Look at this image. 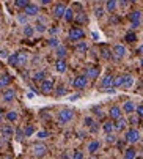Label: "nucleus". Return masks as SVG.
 <instances>
[{"label": "nucleus", "mask_w": 143, "mask_h": 159, "mask_svg": "<svg viewBox=\"0 0 143 159\" xmlns=\"http://www.w3.org/2000/svg\"><path fill=\"white\" fill-rule=\"evenodd\" d=\"M52 90H53V82L52 80H46L44 79L43 82H41V92H43L44 95H49Z\"/></svg>", "instance_id": "1a4fd4ad"}, {"label": "nucleus", "mask_w": 143, "mask_h": 159, "mask_svg": "<svg viewBox=\"0 0 143 159\" xmlns=\"http://www.w3.org/2000/svg\"><path fill=\"white\" fill-rule=\"evenodd\" d=\"M47 44H49L50 47H57V46H60V44H58V39H57V38H50L49 41H47Z\"/></svg>", "instance_id": "e433bc0d"}, {"label": "nucleus", "mask_w": 143, "mask_h": 159, "mask_svg": "<svg viewBox=\"0 0 143 159\" xmlns=\"http://www.w3.org/2000/svg\"><path fill=\"white\" fill-rule=\"evenodd\" d=\"M87 85H88V77L87 76H77V77L72 80V87L76 90H84Z\"/></svg>", "instance_id": "20e7f679"}, {"label": "nucleus", "mask_w": 143, "mask_h": 159, "mask_svg": "<svg viewBox=\"0 0 143 159\" xmlns=\"http://www.w3.org/2000/svg\"><path fill=\"white\" fill-rule=\"evenodd\" d=\"M123 112H126L127 115H131L132 112H135V104L132 101H126L124 104H123Z\"/></svg>", "instance_id": "4468645a"}, {"label": "nucleus", "mask_w": 143, "mask_h": 159, "mask_svg": "<svg viewBox=\"0 0 143 159\" xmlns=\"http://www.w3.org/2000/svg\"><path fill=\"white\" fill-rule=\"evenodd\" d=\"M63 17H65V20H66V22H71V20L74 19V11H72L71 8H66V11H65Z\"/></svg>", "instance_id": "a878e982"}, {"label": "nucleus", "mask_w": 143, "mask_h": 159, "mask_svg": "<svg viewBox=\"0 0 143 159\" xmlns=\"http://www.w3.org/2000/svg\"><path fill=\"white\" fill-rule=\"evenodd\" d=\"M63 95H66V88H65L63 85H60V87L57 88V96H63Z\"/></svg>", "instance_id": "4c0bfd02"}, {"label": "nucleus", "mask_w": 143, "mask_h": 159, "mask_svg": "<svg viewBox=\"0 0 143 159\" xmlns=\"http://www.w3.org/2000/svg\"><path fill=\"white\" fill-rule=\"evenodd\" d=\"M44 77H46L44 71H38V73H35V76H33V80H35V82H43Z\"/></svg>", "instance_id": "2f4dec72"}, {"label": "nucleus", "mask_w": 143, "mask_h": 159, "mask_svg": "<svg viewBox=\"0 0 143 159\" xmlns=\"http://www.w3.org/2000/svg\"><path fill=\"white\" fill-rule=\"evenodd\" d=\"M8 63H10V66H17V52L10 55V57H8Z\"/></svg>", "instance_id": "72a5a7b5"}, {"label": "nucleus", "mask_w": 143, "mask_h": 159, "mask_svg": "<svg viewBox=\"0 0 143 159\" xmlns=\"http://www.w3.org/2000/svg\"><path fill=\"white\" fill-rule=\"evenodd\" d=\"M2 120H3V114H2V110H0V123H2Z\"/></svg>", "instance_id": "6e6d98bb"}, {"label": "nucleus", "mask_w": 143, "mask_h": 159, "mask_svg": "<svg viewBox=\"0 0 143 159\" xmlns=\"http://www.w3.org/2000/svg\"><path fill=\"white\" fill-rule=\"evenodd\" d=\"M57 32H58V29H50V33H52V35H55Z\"/></svg>", "instance_id": "5fc2aeb1"}, {"label": "nucleus", "mask_w": 143, "mask_h": 159, "mask_svg": "<svg viewBox=\"0 0 143 159\" xmlns=\"http://www.w3.org/2000/svg\"><path fill=\"white\" fill-rule=\"evenodd\" d=\"M126 142H129V143H137V142H140V131L138 129H135V128H131L126 132Z\"/></svg>", "instance_id": "f03ea898"}, {"label": "nucleus", "mask_w": 143, "mask_h": 159, "mask_svg": "<svg viewBox=\"0 0 143 159\" xmlns=\"http://www.w3.org/2000/svg\"><path fill=\"white\" fill-rule=\"evenodd\" d=\"M10 82H11V77L8 74H3L2 77H0V87H6V85H10Z\"/></svg>", "instance_id": "cd10ccee"}, {"label": "nucleus", "mask_w": 143, "mask_h": 159, "mask_svg": "<svg viewBox=\"0 0 143 159\" xmlns=\"http://www.w3.org/2000/svg\"><path fill=\"white\" fill-rule=\"evenodd\" d=\"M112 82H113V77H112V76H110V74H107V76H105V77H104V79H102V80H101V87H102V88H107V87H112Z\"/></svg>", "instance_id": "6ab92c4d"}, {"label": "nucleus", "mask_w": 143, "mask_h": 159, "mask_svg": "<svg viewBox=\"0 0 143 159\" xmlns=\"http://www.w3.org/2000/svg\"><path fill=\"white\" fill-rule=\"evenodd\" d=\"M94 13H96L98 17H101L102 14H104V10H102V8H96V10H94Z\"/></svg>", "instance_id": "49530a36"}, {"label": "nucleus", "mask_w": 143, "mask_h": 159, "mask_svg": "<svg viewBox=\"0 0 143 159\" xmlns=\"http://www.w3.org/2000/svg\"><path fill=\"white\" fill-rule=\"evenodd\" d=\"M108 143H115V140H117V139H115V136H112V132H108L107 134V139H105Z\"/></svg>", "instance_id": "ea45409f"}, {"label": "nucleus", "mask_w": 143, "mask_h": 159, "mask_svg": "<svg viewBox=\"0 0 143 159\" xmlns=\"http://www.w3.org/2000/svg\"><path fill=\"white\" fill-rule=\"evenodd\" d=\"M140 65L143 66V57H141V60H140Z\"/></svg>", "instance_id": "4d7b16f0"}, {"label": "nucleus", "mask_w": 143, "mask_h": 159, "mask_svg": "<svg viewBox=\"0 0 143 159\" xmlns=\"http://www.w3.org/2000/svg\"><path fill=\"white\" fill-rule=\"evenodd\" d=\"M77 20H79V22H87V17L84 14H80V16H77Z\"/></svg>", "instance_id": "09e8293b"}, {"label": "nucleus", "mask_w": 143, "mask_h": 159, "mask_svg": "<svg viewBox=\"0 0 143 159\" xmlns=\"http://www.w3.org/2000/svg\"><path fill=\"white\" fill-rule=\"evenodd\" d=\"M76 51L80 52V54L87 52V51H88V44H87V43H82V41H80V43H77V46H76Z\"/></svg>", "instance_id": "c756f323"}, {"label": "nucleus", "mask_w": 143, "mask_h": 159, "mask_svg": "<svg viewBox=\"0 0 143 159\" xmlns=\"http://www.w3.org/2000/svg\"><path fill=\"white\" fill-rule=\"evenodd\" d=\"M113 55H115L118 60H120V58H124V57H126V47L123 46V44H117V46L113 47Z\"/></svg>", "instance_id": "6e6552de"}, {"label": "nucleus", "mask_w": 143, "mask_h": 159, "mask_svg": "<svg viewBox=\"0 0 143 159\" xmlns=\"http://www.w3.org/2000/svg\"><path fill=\"white\" fill-rule=\"evenodd\" d=\"M35 30H38L39 33H43V32H46V27H44L43 24H38V25H36V29H35Z\"/></svg>", "instance_id": "37998d69"}, {"label": "nucleus", "mask_w": 143, "mask_h": 159, "mask_svg": "<svg viewBox=\"0 0 143 159\" xmlns=\"http://www.w3.org/2000/svg\"><path fill=\"white\" fill-rule=\"evenodd\" d=\"M72 157H74V159H82V157H84V154H82V151H74Z\"/></svg>", "instance_id": "79ce46f5"}, {"label": "nucleus", "mask_w": 143, "mask_h": 159, "mask_svg": "<svg viewBox=\"0 0 143 159\" xmlns=\"http://www.w3.org/2000/svg\"><path fill=\"white\" fill-rule=\"evenodd\" d=\"M117 6H118V0H107L105 10H107L108 13H113L115 10H117Z\"/></svg>", "instance_id": "f3484780"}, {"label": "nucleus", "mask_w": 143, "mask_h": 159, "mask_svg": "<svg viewBox=\"0 0 143 159\" xmlns=\"http://www.w3.org/2000/svg\"><path fill=\"white\" fill-rule=\"evenodd\" d=\"M22 137H24V132H20V131H17V132H16V139H17V140H20Z\"/></svg>", "instance_id": "8fccbe9b"}, {"label": "nucleus", "mask_w": 143, "mask_h": 159, "mask_svg": "<svg viewBox=\"0 0 143 159\" xmlns=\"http://www.w3.org/2000/svg\"><path fill=\"white\" fill-rule=\"evenodd\" d=\"M33 35H35V27L33 25H24V36L32 38Z\"/></svg>", "instance_id": "aec40b11"}, {"label": "nucleus", "mask_w": 143, "mask_h": 159, "mask_svg": "<svg viewBox=\"0 0 143 159\" xmlns=\"http://www.w3.org/2000/svg\"><path fill=\"white\" fill-rule=\"evenodd\" d=\"M123 82H124V76H117L112 82V87L118 88V87H123Z\"/></svg>", "instance_id": "b1692460"}, {"label": "nucleus", "mask_w": 143, "mask_h": 159, "mask_svg": "<svg viewBox=\"0 0 143 159\" xmlns=\"http://www.w3.org/2000/svg\"><path fill=\"white\" fill-rule=\"evenodd\" d=\"M101 148V142L99 140H91L90 143H88V153H96V151Z\"/></svg>", "instance_id": "dca6fc26"}, {"label": "nucleus", "mask_w": 143, "mask_h": 159, "mask_svg": "<svg viewBox=\"0 0 143 159\" xmlns=\"http://www.w3.org/2000/svg\"><path fill=\"white\" fill-rule=\"evenodd\" d=\"M137 52H138V54H141V55H143V44H141V46H140V47H138V51H137Z\"/></svg>", "instance_id": "864d4df0"}, {"label": "nucleus", "mask_w": 143, "mask_h": 159, "mask_svg": "<svg viewBox=\"0 0 143 159\" xmlns=\"http://www.w3.org/2000/svg\"><path fill=\"white\" fill-rule=\"evenodd\" d=\"M33 134H35V128H33L32 124L25 126V129H24V136H25V137H30V136H33Z\"/></svg>", "instance_id": "473e14b6"}, {"label": "nucleus", "mask_w": 143, "mask_h": 159, "mask_svg": "<svg viewBox=\"0 0 143 159\" xmlns=\"http://www.w3.org/2000/svg\"><path fill=\"white\" fill-rule=\"evenodd\" d=\"M8 57H10L8 51H0V58H8Z\"/></svg>", "instance_id": "c03bdc74"}, {"label": "nucleus", "mask_w": 143, "mask_h": 159, "mask_svg": "<svg viewBox=\"0 0 143 159\" xmlns=\"http://www.w3.org/2000/svg\"><path fill=\"white\" fill-rule=\"evenodd\" d=\"M55 70L58 73H65L68 70V63H66V60L65 58H58L57 60V63H55Z\"/></svg>", "instance_id": "ddd939ff"}, {"label": "nucleus", "mask_w": 143, "mask_h": 159, "mask_svg": "<svg viewBox=\"0 0 143 159\" xmlns=\"http://www.w3.org/2000/svg\"><path fill=\"white\" fill-rule=\"evenodd\" d=\"M124 39L127 41V43H134L135 39H137V35H135L134 32H129V33H126V36H124Z\"/></svg>", "instance_id": "f704fd0d"}, {"label": "nucleus", "mask_w": 143, "mask_h": 159, "mask_svg": "<svg viewBox=\"0 0 143 159\" xmlns=\"http://www.w3.org/2000/svg\"><path fill=\"white\" fill-rule=\"evenodd\" d=\"M69 39L71 41H74V43H76V41H80V39H84V36H85V32L80 29V27H72V29L69 30Z\"/></svg>", "instance_id": "7ed1b4c3"}, {"label": "nucleus", "mask_w": 143, "mask_h": 159, "mask_svg": "<svg viewBox=\"0 0 143 159\" xmlns=\"http://www.w3.org/2000/svg\"><path fill=\"white\" fill-rule=\"evenodd\" d=\"M29 61V55L25 52H17V66H25Z\"/></svg>", "instance_id": "2eb2a0df"}, {"label": "nucleus", "mask_w": 143, "mask_h": 159, "mask_svg": "<svg viewBox=\"0 0 143 159\" xmlns=\"http://www.w3.org/2000/svg\"><path fill=\"white\" fill-rule=\"evenodd\" d=\"M115 121H117V123H115V129H117V131H124L126 120L123 118V117H121V118H118V120H115Z\"/></svg>", "instance_id": "5701e85b"}, {"label": "nucleus", "mask_w": 143, "mask_h": 159, "mask_svg": "<svg viewBox=\"0 0 143 159\" xmlns=\"http://www.w3.org/2000/svg\"><path fill=\"white\" fill-rule=\"evenodd\" d=\"M27 17H29V16H27L25 13H24V16H19V17H17V20H19V22H22V24H24L25 20H27Z\"/></svg>", "instance_id": "de8ad7c7"}, {"label": "nucleus", "mask_w": 143, "mask_h": 159, "mask_svg": "<svg viewBox=\"0 0 143 159\" xmlns=\"http://www.w3.org/2000/svg\"><path fill=\"white\" fill-rule=\"evenodd\" d=\"M135 156H137V151H135L134 148H127V150H124V157H126V159H134Z\"/></svg>", "instance_id": "bb28decb"}, {"label": "nucleus", "mask_w": 143, "mask_h": 159, "mask_svg": "<svg viewBox=\"0 0 143 159\" xmlns=\"http://www.w3.org/2000/svg\"><path fill=\"white\" fill-rule=\"evenodd\" d=\"M55 54H57V57L58 58H65L66 57V47H63V46H57V51H55Z\"/></svg>", "instance_id": "393cba45"}, {"label": "nucleus", "mask_w": 143, "mask_h": 159, "mask_svg": "<svg viewBox=\"0 0 143 159\" xmlns=\"http://www.w3.org/2000/svg\"><path fill=\"white\" fill-rule=\"evenodd\" d=\"M24 13H25V14L29 16V17H32V16H36V14H38V13H39V8H38V5L29 3V5H27L25 8H24Z\"/></svg>", "instance_id": "0eeeda50"}, {"label": "nucleus", "mask_w": 143, "mask_h": 159, "mask_svg": "<svg viewBox=\"0 0 143 159\" xmlns=\"http://www.w3.org/2000/svg\"><path fill=\"white\" fill-rule=\"evenodd\" d=\"M2 136L5 137V139H10V137L13 136V129H11V126H5V128H2Z\"/></svg>", "instance_id": "c85d7f7f"}, {"label": "nucleus", "mask_w": 143, "mask_h": 159, "mask_svg": "<svg viewBox=\"0 0 143 159\" xmlns=\"http://www.w3.org/2000/svg\"><path fill=\"white\" fill-rule=\"evenodd\" d=\"M65 11H66V6L63 5V3H58V5H55L53 6V16H55L57 19H60V17H63V14H65Z\"/></svg>", "instance_id": "9d476101"}, {"label": "nucleus", "mask_w": 143, "mask_h": 159, "mask_svg": "<svg viewBox=\"0 0 143 159\" xmlns=\"http://www.w3.org/2000/svg\"><path fill=\"white\" fill-rule=\"evenodd\" d=\"M85 124H87V126H91V124H93V120H91V118H85Z\"/></svg>", "instance_id": "3c124183"}, {"label": "nucleus", "mask_w": 143, "mask_h": 159, "mask_svg": "<svg viewBox=\"0 0 143 159\" xmlns=\"http://www.w3.org/2000/svg\"><path fill=\"white\" fill-rule=\"evenodd\" d=\"M129 19H131L132 29H138L141 25V13L140 11H132L131 14H129Z\"/></svg>", "instance_id": "39448f33"}, {"label": "nucleus", "mask_w": 143, "mask_h": 159, "mask_svg": "<svg viewBox=\"0 0 143 159\" xmlns=\"http://www.w3.org/2000/svg\"><path fill=\"white\" fill-rule=\"evenodd\" d=\"M17 112H14V110H11V112H8V114H6V120H8V121H11V123H14L16 120H17Z\"/></svg>", "instance_id": "7c9ffc66"}, {"label": "nucleus", "mask_w": 143, "mask_h": 159, "mask_svg": "<svg viewBox=\"0 0 143 159\" xmlns=\"http://www.w3.org/2000/svg\"><path fill=\"white\" fill-rule=\"evenodd\" d=\"M39 2L43 3V5H49V3L52 2V0H39Z\"/></svg>", "instance_id": "603ef678"}, {"label": "nucleus", "mask_w": 143, "mask_h": 159, "mask_svg": "<svg viewBox=\"0 0 143 159\" xmlns=\"http://www.w3.org/2000/svg\"><path fill=\"white\" fill-rule=\"evenodd\" d=\"M121 114H123V109H120L118 106H113V107H110V110H108V115H110L112 120L121 118Z\"/></svg>", "instance_id": "9b49d317"}, {"label": "nucleus", "mask_w": 143, "mask_h": 159, "mask_svg": "<svg viewBox=\"0 0 143 159\" xmlns=\"http://www.w3.org/2000/svg\"><path fill=\"white\" fill-rule=\"evenodd\" d=\"M14 5L17 8H25V6L29 5V0H14Z\"/></svg>", "instance_id": "c9c22d12"}, {"label": "nucleus", "mask_w": 143, "mask_h": 159, "mask_svg": "<svg viewBox=\"0 0 143 159\" xmlns=\"http://www.w3.org/2000/svg\"><path fill=\"white\" fill-rule=\"evenodd\" d=\"M38 137H39V139H46V137H49V132H47V131H39Z\"/></svg>", "instance_id": "a19ab883"}, {"label": "nucleus", "mask_w": 143, "mask_h": 159, "mask_svg": "<svg viewBox=\"0 0 143 159\" xmlns=\"http://www.w3.org/2000/svg\"><path fill=\"white\" fill-rule=\"evenodd\" d=\"M135 112H137V115L140 117V118H143V106H137L135 107Z\"/></svg>", "instance_id": "58836bf2"}, {"label": "nucleus", "mask_w": 143, "mask_h": 159, "mask_svg": "<svg viewBox=\"0 0 143 159\" xmlns=\"http://www.w3.org/2000/svg\"><path fill=\"white\" fill-rule=\"evenodd\" d=\"M14 98H16V92L13 88H8V90H5V92H3V101L5 102H11Z\"/></svg>", "instance_id": "f8f14e48"}, {"label": "nucleus", "mask_w": 143, "mask_h": 159, "mask_svg": "<svg viewBox=\"0 0 143 159\" xmlns=\"http://www.w3.org/2000/svg\"><path fill=\"white\" fill-rule=\"evenodd\" d=\"M57 118H58V121L61 124H68L74 118V110L72 109H61L58 112V115H57Z\"/></svg>", "instance_id": "f257e3e1"}, {"label": "nucleus", "mask_w": 143, "mask_h": 159, "mask_svg": "<svg viewBox=\"0 0 143 159\" xmlns=\"http://www.w3.org/2000/svg\"><path fill=\"white\" fill-rule=\"evenodd\" d=\"M132 85H134V77H132V76H124V82H123V88L129 90Z\"/></svg>", "instance_id": "412c9836"}, {"label": "nucleus", "mask_w": 143, "mask_h": 159, "mask_svg": "<svg viewBox=\"0 0 143 159\" xmlns=\"http://www.w3.org/2000/svg\"><path fill=\"white\" fill-rule=\"evenodd\" d=\"M102 57H104V58H110L112 55H110V52H108L107 49H102Z\"/></svg>", "instance_id": "a18cd8bd"}, {"label": "nucleus", "mask_w": 143, "mask_h": 159, "mask_svg": "<svg viewBox=\"0 0 143 159\" xmlns=\"http://www.w3.org/2000/svg\"><path fill=\"white\" fill-rule=\"evenodd\" d=\"M129 2H137V0H129Z\"/></svg>", "instance_id": "13d9d810"}, {"label": "nucleus", "mask_w": 143, "mask_h": 159, "mask_svg": "<svg viewBox=\"0 0 143 159\" xmlns=\"http://www.w3.org/2000/svg\"><path fill=\"white\" fill-rule=\"evenodd\" d=\"M85 76H87L88 79H96L98 76H99V70H98V68H88Z\"/></svg>", "instance_id": "a211bd4d"}, {"label": "nucleus", "mask_w": 143, "mask_h": 159, "mask_svg": "<svg viewBox=\"0 0 143 159\" xmlns=\"http://www.w3.org/2000/svg\"><path fill=\"white\" fill-rule=\"evenodd\" d=\"M102 129H104V132H105V134L113 132V129H115V123H113V121H105L104 124H102Z\"/></svg>", "instance_id": "4be33fe9"}, {"label": "nucleus", "mask_w": 143, "mask_h": 159, "mask_svg": "<svg viewBox=\"0 0 143 159\" xmlns=\"http://www.w3.org/2000/svg\"><path fill=\"white\" fill-rule=\"evenodd\" d=\"M33 154H35L36 157H43V156H46V153H47V147L44 143H35L33 145Z\"/></svg>", "instance_id": "423d86ee"}]
</instances>
